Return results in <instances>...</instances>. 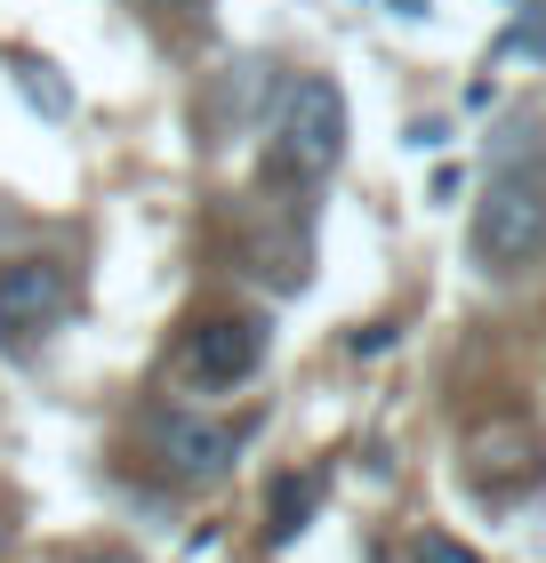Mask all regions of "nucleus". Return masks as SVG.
<instances>
[{
    "instance_id": "0eeeda50",
    "label": "nucleus",
    "mask_w": 546,
    "mask_h": 563,
    "mask_svg": "<svg viewBox=\"0 0 546 563\" xmlns=\"http://www.w3.org/2000/svg\"><path fill=\"white\" fill-rule=\"evenodd\" d=\"M16 73H24V89H33V97H41V106H48V113H65V97H57V89H48V65H33V57H24Z\"/></svg>"
},
{
    "instance_id": "1a4fd4ad",
    "label": "nucleus",
    "mask_w": 546,
    "mask_h": 563,
    "mask_svg": "<svg viewBox=\"0 0 546 563\" xmlns=\"http://www.w3.org/2000/svg\"><path fill=\"white\" fill-rule=\"evenodd\" d=\"M65 563H137L129 548H81V555H65Z\"/></svg>"
},
{
    "instance_id": "423d86ee",
    "label": "nucleus",
    "mask_w": 546,
    "mask_h": 563,
    "mask_svg": "<svg viewBox=\"0 0 546 563\" xmlns=\"http://www.w3.org/2000/svg\"><path fill=\"white\" fill-rule=\"evenodd\" d=\"M305 516H314V483H305V475H281V483H274V548H290L298 531H305Z\"/></svg>"
},
{
    "instance_id": "7ed1b4c3",
    "label": "nucleus",
    "mask_w": 546,
    "mask_h": 563,
    "mask_svg": "<svg viewBox=\"0 0 546 563\" xmlns=\"http://www.w3.org/2000/svg\"><path fill=\"white\" fill-rule=\"evenodd\" d=\"M73 274L57 258H9L0 266V346H33L65 322Z\"/></svg>"
},
{
    "instance_id": "f03ea898",
    "label": "nucleus",
    "mask_w": 546,
    "mask_h": 563,
    "mask_svg": "<svg viewBox=\"0 0 546 563\" xmlns=\"http://www.w3.org/2000/svg\"><path fill=\"white\" fill-rule=\"evenodd\" d=\"M475 258L482 266H531L546 258V177L506 169L475 201Z\"/></svg>"
},
{
    "instance_id": "9b49d317",
    "label": "nucleus",
    "mask_w": 546,
    "mask_h": 563,
    "mask_svg": "<svg viewBox=\"0 0 546 563\" xmlns=\"http://www.w3.org/2000/svg\"><path fill=\"white\" fill-rule=\"evenodd\" d=\"M0 548H9V523H0Z\"/></svg>"
},
{
    "instance_id": "6e6552de",
    "label": "nucleus",
    "mask_w": 546,
    "mask_h": 563,
    "mask_svg": "<svg viewBox=\"0 0 546 563\" xmlns=\"http://www.w3.org/2000/svg\"><path fill=\"white\" fill-rule=\"evenodd\" d=\"M419 555H426V563H475V555H466V548H450V540H426Z\"/></svg>"
},
{
    "instance_id": "9d476101",
    "label": "nucleus",
    "mask_w": 546,
    "mask_h": 563,
    "mask_svg": "<svg viewBox=\"0 0 546 563\" xmlns=\"http://www.w3.org/2000/svg\"><path fill=\"white\" fill-rule=\"evenodd\" d=\"M386 9H402V16H426V0H386Z\"/></svg>"
},
{
    "instance_id": "20e7f679",
    "label": "nucleus",
    "mask_w": 546,
    "mask_h": 563,
    "mask_svg": "<svg viewBox=\"0 0 546 563\" xmlns=\"http://www.w3.org/2000/svg\"><path fill=\"white\" fill-rule=\"evenodd\" d=\"M266 363V330L257 322H242V314H225V322H201L193 339H186V354H177V371L193 378V387H242V378Z\"/></svg>"
},
{
    "instance_id": "39448f33",
    "label": "nucleus",
    "mask_w": 546,
    "mask_h": 563,
    "mask_svg": "<svg viewBox=\"0 0 546 563\" xmlns=\"http://www.w3.org/2000/svg\"><path fill=\"white\" fill-rule=\"evenodd\" d=\"M233 451H242V434H233V427H210V419H193V411H161V419H153V459H161L177 483L225 475Z\"/></svg>"
},
{
    "instance_id": "f257e3e1",
    "label": "nucleus",
    "mask_w": 546,
    "mask_h": 563,
    "mask_svg": "<svg viewBox=\"0 0 546 563\" xmlns=\"http://www.w3.org/2000/svg\"><path fill=\"white\" fill-rule=\"evenodd\" d=\"M337 153H346V97L322 73H298L290 97H281V121H274V169L290 186H322L337 169Z\"/></svg>"
}]
</instances>
